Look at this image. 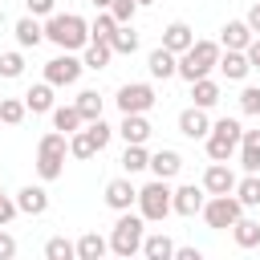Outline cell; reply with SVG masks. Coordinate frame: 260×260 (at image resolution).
<instances>
[{
    "mask_svg": "<svg viewBox=\"0 0 260 260\" xmlns=\"http://www.w3.org/2000/svg\"><path fill=\"white\" fill-rule=\"evenodd\" d=\"M110 45H114V53H122V57H134L142 41H138L134 24H118V28H114V37H110Z\"/></svg>",
    "mask_w": 260,
    "mask_h": 260,
    "instance_id": "1f68e13d",
    "label": "cell"
},
{
    "mask_svg": "<svg viewBox=\"0 0 260 260\" xmlns=\"http://www.w3.org/2000/svg\"><path fill=\"white\" fill-rule=\"evenodd\" d=\"M16 215H20V207H16V195H4V191H0V228H8Z\"/></svg>",
    "mask_w": 260,
    "mask_h": 260,
    "instance_id": "b9f144b4",
    "label": "cell"
},
{
    "mask_svg": "<svg viewBox=\"0 0 260 260\" xmlns=\"http://www.w3.org/2000/svg\"><path fill=\"white\" fill-rule=\"evenodd\" d=\"M162 45H167L171 53H187V49L195 45V32H191V24H187V20H171V24L162 28Z\"/></svg>",
    "mask_w": 260,
    "mask_h": 260,
    "instance_id": "ffe728a7",
    "label": "cell"
},
{
    "mask_svg": "<svg viewBox=\"0 0 260 260\" xmlns=\"http://www.w3.org/2000/svg\"><path fill=\"white\" fill-rule=\"evenodd\" d=\"M53 89L57 85H49V81H37V85H28V93H24V106L32 110V114H53Z\"/></svg>",
    "mask_w": 260,
    "mask_h": 260,
    "instance_id": "cb8c5ba5",
    "label": "cell"
},
{
    "mask_svg": "<svg viewBox=\"0 0 260 260\" xmlns=\"http://www.w3.org/2000/svg\"><path fill=\"white\" fill-rule=\"evenodd\" d=\"M215 69H219L228 81H244V77L252 73V61H248V53H244V49H223Z\"/></svg>",
    "mask_w": 260,
    "mask_h": 260,
    "instance_id": "9a60e30c",
    "label": "cell"
},
{
    "mask_svg": "<svg viewBox=\"0 0 260 260\" xmlns=\"http://www.w3.org/2000/svg\"><path fill=\"white\" fill-rule=\"evenodd\" d=\"M240 167L244 171H260V130H244V138H240Z\"/></svg>",
    "mask_w": 260,
    "mask_h": 260,
    "instance_id": "83f0119b",
    "label": "cell"
},
{
    "mask_svg": "<svg viewBox=\"0 0 260 260\" xmlns=\"http://www.w3.org/2000/svg\"><path fill=\"white\" fill-rule=\"evenodd\" d=\"M122 171H126V175L150 171V150H146V142H126V150H122Z\"/></svg>",
    "mask_w": 260,
    "mask_h": 260,
    "instance_id": "484cf974",
    "label": "cell"
},
{
    "mask_svg": "<svg viewBox=\"0 0 260 260\" xmlns=\"http://www.w3.org/2000/svg\"><path fill=\"white\" fill-rule=\"evenodd\" d=\"M236 199L244 207H260V171H244V179L236 183Z\"/></svg>",
    "mask_w": 260,
    "mask_h": 260,
    "instance_id": "4dcf8cb0",
    "label": "cell"
},
{
    "mask_svg": "<svg viewBox=\"0 0 260 260\" xmlns=\"http://www.w3.org/2000/svg\"><path fill=\"white\" fill-rule=\"evenodd\" d=\"M69 154H73V158H93V154H98V142L89 138V130H85V126L69 134Z\"/></svg>",
    "mask_w": 260,
    "mask_h": 260,
    "instance_id": "836d02e7",
    "label": "cell"
},
{
    "mask_svg": "<svg viewBox=\"0 0 260 260\" xmlns=\"http://www.w3.org/2000/svg\"><path fill=\"white\" fill-rule=\"evenodd\" d=\"M110 12H114L118 24H134V16H138V0H114Z\"/></svg>",
    "mask_w": 260,
    "mask_h": 260,
    "instance_id": "60d3db41",
    "label": "cell"
},
{
    "mask_svg": "<svg viewBox=\"0 0 260 260\" xmlns=\"http://www.w3.org/2000/svg\"><path fill=\"white\" fill-rule=\"evenodd\" d=\"M142 256H146V260H175V240H171L167 232H146Z\"/></svg>",
    "mask_w": 260,
    "mask_h": 260,
    "instance_id": "7402d4cb",
    "label": "cell"
},
{
    "mask_svg": "<svg viewBox=\"0 0 260 260\" xmlns=\"http://www.w3.org/2000/svg\"><path fill=\"white\" fill-rule=\"evenodd\" d=\"M171 195H175L171 179H150L146 187H138V211H142V219L146 223H162L175 211L171 207Z\"/></svg>",
    "mask_w": 260,
    "mask_h": 260,
    "instance_id": "8992f818",
    "label": "cell"
},
{
    "mask_svg": "<svg viewBox=\"0 0 260 260\" xmlns=\"http://www.w3.org/2000/svg\"><path fill=\"white\" fill-rule=\"evenodd\" d=\"M16 207H20V215H45L49 211V191L28 183V187L16 191Z\"/></svg>",
    "mask_w": 260,
    "mask_h": 260,
    "instance_id": "d6986e66",
    "label": "cell"
},
{
    "mask_svg": "<svg viewBox=\"0 0 260 260\" xmlns=\"http://www.w3.org/2000/svg\"><path fill=\"white\" fill-rule=\"evenodd\" d=\"M219 98H223V89H219V81H215V77H199V81H191V106L211 110Z\"/></svg>",
    "mask_w": 260,
    "mask_h": 260,
    "instance_id": "603a6c76",
    "label": "cell"
},
{
    "mask_svg": "<svg viewBox=\"0 0 260 260\" xmlns=\"http://www.w3.org/2000/svg\"><path fill=\"white\" fill-rule=\"evenodd\" d=\"M81 69H85V61H81L77 53H65V49H61V57L45 61V81L57 85V89H61V85H77Z\"/></svg>",
    "mask_w": 260,
    "mask_h": 260,
    "instance_id": "9c48e42d",
    "label": "cell"
},
{
    "mask_svg": "<svg viewBox=\"0 0 260 260\" xmlns=\"http://www.w3.org/2000/svg\"><path fill=\"white\" fill-rule=\"evenodd\" d=\"M12 256H16V240L0 228V260H12Z\"/></svg>",
    "mask_w": 260,
    "mask_h": 260,
    "instance_id": "ee69618b",
    "label": "cell"
},
{
    "mask_svg": "<svg viewBox=\"0 0 260 260\" xmlns=\"http://www.w3.org/2000/svg\"><path fill=\"white\" fill-rule=\"evenodd\" d=\"M114 28H118L114 12H98V16H93V24H89V37H93V41H110V37H114Z\"/></svg>",
    "mask_w": 260,
    "mask_h": 260,
    "instance_id": "74e56055",
    "label": "cell"
},
{
    "mask_svg": "<svg viewBox=\"0 0 260 260\" xmlns=\"http://www.w3.org/2000/svg\"><path fill=\"white\" fill-rule=\"evenodd\" d=\"M81 61H85V69H106L114 61V45L110 41H89L81 49Z\"/></svg>",
    "mask_w": 260,
    "mask_h": 260,
    "instance_id": "4316f807",
    "label": "cell"
},
{
    "mask_svg": "<svg viewBox=\"0 0 260 260\" xmlns=\"http://www.w3.org/2000/svg\"><path fill=\"white\" fill-rule=\"evenodd\" d=\"M179 171H183V154H179V150L162 146V150L150 154V175H154V179H175Z\"/></svg>",
    "mask_w": 260,
    "mask_h": 260,
    "instance_id": "ac0fdd59",
    "label": "cell"
},
{
    "mask_svg": "<svg viewBox=\"0 0 260 260\" xmlns=\"http://www.w3.org/2000/svg\"><path fill=\"white\" fill-rule=\"evenodd\" d=\"M142 240H146V219H142V211H118L114 232H110V252L122 256V260H130V256L142 252Z\"/></svg>",
    "mask_w": 260,
    "mask_h": 260,
    "instance_id": "7a4b0ae2",
    "label": "cell"
},
{
    "mask_svg": "<svg viewBox=\"0 0 260 260\" xmlns=\"http://www.w3.org/2000/svg\"><path fill=\"white\" fill-rule=\"evenodd\" d=\"M45 256H49V260H73V256H77V244L65 240V236H53V240L45 244Z\"/></svg>",
    "mask_w": 260,
    "mask_h": 260,
    "instance_id": "8d00e7d4",
    "label": "cell"
},
{
    "mask_svg": "<svg viewBox=\"0 0 260 260\" xmlns=\"http://www.w3.org/2000/svg\"><path fill=\"white\" fill-rule=\"evenodd\" d=\"M106 252H110V240L98 236V232H85V236L77 240V260H102Z\"/></svg>",
    "mask_w": 260,
    "mask_h": 260,
    "instance_id": "f546056e",
    "label": "cell"
},
{
    "mask_svg": "<svg viewBox=\"0 0 260 260\" xmlns=\"http://www.w3.org/2000/svg\"><path fill=\"white\" fill-rule=\"evenodd\" d=\"M203 203H207V191H203V183L195 187V183H183V187H175V195H171V207H175V215H199L203 211Z\"/></svg>",
    "mask_w": 260,
    "mask_h": 260,
    "instance_id": "8fae6325",
    "label": "cell"
},
{
    "mask_svg": "<svg viewBox=\"0 0 260 260\" xmlns=\"http://www.w3.org/2000/svg\"><path fill=\"white\" fill-rule=\"evenodd\" d=\"M236 183H240V179H236V171H232L228 162H211V167L203 171V191H207V195H232Z\"/></svg>",
    "mask_w": 260,
    "mask_h": 260,
    "instance_id": "7c38bea8",
    "label": "cell"
},
{
    "mask_svg": "<svg viewBox=\"0 0 260 260\" xmlns=\"http://www.w3.org/2000/svg\"><path fill=\"white\" fill-rule=\"evenodd\" d=\"M244 20H248V28H252V32L260 37V0H256V4L248 8V16H244Z\"/></svg>",
    "mask_w": 260,
    "mask_h": 260,
    "instance_id": "f6af8a7d",
    "label": "cell"
},
{
    "mask_svg": "<svg viewBox=\"0 0 260 260\" xmlns=\"http://www.w3.org/2000/svg\"><path fill=\"white\" fill-rule=\"evenodd\" d=\"M219 53H223L219 41H195L187 53H179V77H183V81L211 77V69L219 65Z\"/></svg>",
    "mask_w": 260,
    "mask_h": 260,
    "instance_id": "277c9868",
    "label": "cell"
},
{
    "mask_svg": "<svg viewBox=\"0 0 260 260\" xmlns=\"http://www.w3.org/2000/svg\"><path fill=\"white\" fill-rule=\"evenodd\" d=\"M203 252L199 248H175V260H199Z\"/></svg>",
    "mask_w": 260,
    "mask_h": 260,
    "instance_id": "7dc6e473",
    "label": "cell"
},
{
    "mask_svg": "<svg viewBox=\"0 0 260 260\" xmlns=\"http://www.w3.org/2000/svg\"><path fill=\"white\" fill-rule=\"evenodd\" d=\"M81 126H85V118H81L77 106H53V130L73 134V130H81Z\"/></svg>",
    "mask_w": 260,
    "mask_h": 260,
    "instance_id": "f1b7e54d",
    "label": "cell"
},
{
    "mask_svg": "<svg viewBox=\"0 0 260 260\" xmlns=\"http://www.w3.org/2000/svg\"><path fill=\"white\" fill-rule=\"evenodd\" d=\"M20 73H24V53H20V49L0 53V77H4V81H16Z\"/></svg>",
    "mask_w": 260,
    "mask_h": 260,
    "instance_id": "d590c367",
    "label": "cell"
},
{
    "mask_svg": "<svg viewBox=\"0 0 260 260\" xmlns=\"http://www.w3.org/2000/svg\"><path fill=\"white\" fill-rule=\"evenodd\" d=\"M89 4H93L98 12H110V4H114V0H89Z\"/></svg>",
    "mask_w": 260,
    "mask_h": 260,
    "instance_id": "c3c4849f",
    "label": "cell"
},
{
    "mask_svg": "<svg viewBox=\"0 0 260 260\" xmlns=\"http://www.w3.org/2000/svg\"><path fill=\"white\" fill-rule=\"evenodd\" d=\"M24 8H28L32 16H53V12H57V0H24Z\"/></svg>",
    "mask_w": 260,
    "mask_h": 260,
    "instance_id": "7bdbcfd3",
    "label": "cell"
},
{
    "mask_svg": "<svg viewBox=\"0 0 260 260\" xmlns=\"http://www.w3.org/2000/svg\"><path fill=\"white\" fill-rule=\"evenodd\" d=\"M203 223L207 228H215V232H223V228H232L240 215H244V203L236 199V191L232 195H207V203H203Z\"/></svg>",
    "mask_w": 260,
    "mask_h": 260,
    "instance_id": "52a82bcc",
    "label": "cell"
},
{
    "mask_svg": "<svg viewBox=\"0 0 260 260\" xmlns=\"http://www.w3.org/2000/svg\"><path fill=\"white\" fill-rule=\"evenodd\" d=\"M45 41H53L65 53H81L93 37H89V24L77 12H53V16H45Z\"/></svg>",
    "mask_w": 260,
    "mask_h": 260,
    "instance_id": "6da1fadb",
    "label": "cell"
},
{
    "mask_svg": "<svg viewBox=\"0 0 260 260\" xmlns=\"http://www.w3.org/2000/svg\"><path fill=\"white\" fill-rule=\"evenodd\" d=\"M146 73H150L154 81H167V77H179V53H171L167 45H158V49H150V57H146Z\"/></svg>",
    "mask_w": 260,
    "mask_h": 260,
    "instance_id": "4fadbf2b",
    "label": "cell"
},
{
    "mask_svg": "<svg viewBox=\"0 0 260 260\" xmlns=\"http://www.w3.org/2000/svg\"><path fill=\"white\" fill-rule=\"evenodd\" d=\"M85 130H89V138L98 142V150H106V146H110V138L118 134V130H114L106 118H93V122H85Z\"/></svg>",
    "mask_w": 260,
    "mask_h": 260,
    "instance_id": "f35d334b",
    "label": "cell"
},
{
    "mask_svg": "<svg viewBox=\"0 0 260 260\" xmlns=\"http://www.w3.org/2000/svg\"><path fill=\"white\" fill-rule=\"evenodd\" d=\"M65 154H69V134H61V130L41 134V142H37V175H41V183L61 179V171H65Z\"/></svg>",
    "mask_w": 260,
    "mask_h": 260,
    "instance_id": "3957f363",
    "label": "cell"
},
{
    "mask_svg": "<svg viewBox=\"0 0 260 260\" xmlns=\"http://www.w3.org/2000/svg\"><path fill=\"white\" fill-rule=\"evenodd\" d=\"M240 114L260 118V85H244L240 89Z\"/></svg>",
    "mask_w": 260,
    "mask_h": 260,
    "instance_id": "ab89813d",
    "label": "cell"
},
{
    "mask_svg": "<svg viewBox=\"0 0 260 260\" xmlns=\"http://www.w3.org/2000/svg\"><path fill=\"white\" fill-rule=\"evenodd\" d=\"M102 199H106L110 211H130V207L138 203V187L130 183V175H122V179H110V183H106V195H102Z\"/></svg>",
    "mask_w": 260,
    "mask_h": 260,
    "instance_id": "30bf717a",
    "label": "cell"
},
{
    "mask_svg": "<svg viewBox=\"0 0 260 260\" xmlns=\"http://www.w3.org/2000/svg\"><path fill=\"white\" fill-rule=\"evenodd\" d=\"M24 114H28L24 98H0V122H8V126H20V122H24Z\"/></svg>",
    "mask_w": 260,
    "mask_h": 260,
    "instance_id": "e575fe53",
    "label": "cell"
},
{
    "mask_svg": "<svg viewBox=\"0 0 260 260\" xmlns=\"http://www.w3.org/2000/svg\"><path fill=\"white\" fill-rule=\"evenodd\" d=\"M150 134H154V126L146 122V114H122V122H118L122 142H150Z\"/></svg>",
    "mask_w": 260,
    "mask_h": 260,
    "instance_id": "2e32d148",
    "label": "cell"
},
{
    "mask_svg": "<svg viewBox=\"0 0 260 260\" xmlns=\"http://www.w3.org/2000/svg\"><path fill=\"white\" fill-rule=\"evenodd\" d=\"M73 106L81 110V118H85V122H93V118H102V106H106V102H102V93H98V89H81Z\"/></svg>",
    "mask_w": 260,
    "mask_h": 260,
    "instance_id": "d6a6232c",
    "label": "cell"
},
{
    "mask_svg": "<svg viewBox=\"0 0 260 260\" xmlns=\"http://www.w3.org/2000/svg\"><path fill=\"white\" fill-rule=\"evenodd\" d=\"M244 53H248V61H252V69H260V37H252V45H248Z\"/></svg>",
    "mask_w": 260,
    "mask_h": 260,
    "instance_id": "bcb514c9",
    "label": "cell"
},
{
    "mask_svg": "<svg viewBox=\"0 0 260 260\" xmlns=\"http://www.w3.org/2000/svg\"><path fill=\"white\" fill-rule=\"evenodd\" d=\"M252 28H248V20H228L223 28H219V45L223 49H248L252 45Z\"/></svg>",
    "mask_w": 260,
    "mask_h": 260,
    "instance_id": "44dd1931",
    "label": "cell"
},
{
    "mask_svg": "<svg viewBox=\"0 0 260 260\" xmlns=\"http://www.w3.org/2000/svg\"><path fill=\"white\" fill-rule=\"evenodd\" d=\"M150 4H154V0H138V8H150Z\"/></svg>",
    "mask_w": 260,
    "mask_h": 260,
    "instance_id": "681fc988",
    "label": "cell"
},
{
    "mask_svg": "<svg viewBox=\"0 0 260 260\" xmlns=\"http://www.w3.org/2000/svg\"><path fill=\"white\" fill-rule=\"evenodd\" d=\"M12 37H16V45H20V49H37V45L45 41V24L28 12V16H20V20L12 24Z\"/></svg>",
    "mask_w": 260,
    "mask_h": 260,
    "instance_id": "e0dca14e",
    "label": "cell"
},
{
    "mask_svg": "<svg viewBox=\"0 0 260 260\" xmlns=\"http://www.w3.org/2000/svg\"><path fill=\"white\" fill-rule=\"evenodd\" d=\"M179 134L191 138V142H195V138H207V134H211V118H207V110H203V106H187V110L179 114Z\"/></svg>",
    "mask_w": 260,
    "mask_h": 260,
    "instance_id": "5bb4252c",
    "label": "cell"
},
{
    "mask_svg": "<svg viewBox=\"0 0 260 260\" xmlns=\"http://www.w3.org/2000/svg\"><path fill=\"white\" fill-rule=\"evenodd\" d=\"M232 240H236V248H260V219H248V215H240L236 223H232Z\"/></svg>",
    "mask_w": 260,
    "mask_h": 260,
    "instance_id": "d4e9b609",
    "label": "cell"
},
{
    "mask_svg": "<svg viewBox=\"0 0 260 260\" xmlns=\"http://www.w3.org/2000/svg\"><path fill=\"white\" fill-rule=\"evenodd\" d=\"M240 138H244V126H240L236 118H219V122H211V134L203 138L207 158H211V162H228L232 154H240Z\"/></svg>",
    "mask_w": 260,
    "mask_h": 260,
    "instance_id": "5b68a950",
    "label": "cell"
},
{
    "mask_svg": "<svg viewBox=\"0 0 260 260\" xmlns=\"http://www.w3.org/2000/svg\"><path fill=\"white\" fill-rule=\"evenodd\" d=\"M118 110L122 114H146V110H154V102H158V93H154V85H146V81H126V85H118Z\"/></svg>",
    "mask_w": 260,
    "mask_h": 260,
    "instance_id": "ba28073f",
    "label": "cell"
}]
</instances>
